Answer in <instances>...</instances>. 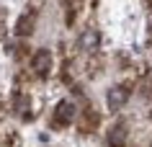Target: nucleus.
I'll return each mask as SVG.
<instances>
[{"label":"nucleus","instance_id":"39448f33","mask_svg":"<svg viewBox=\"0 0 152 147\" xmlns=\"http://www.w3.org/2000/svg\"><path fill=\"white\" fill-rule=\"evenodd\" d=\"M34 23H36V16H34V13H23V16L16 21V29H13V31H16L18 36H28V34H34Z\"/></svg>","mask_w":152,"mask_h":147},{"label":"nucleus","instance_id":"0eeeda50","mask_svg":"<svg viewBox=\"0 0 152 147\" xmlns=\"http://www.w3.org/2000/svg\"><path fill=\"white\" fill-rule=\"evenodd\" d=\"M150 119H152V114H150Z\"/></svg>","mask_w":152,"mask_h":147},{"label":"nucleus","instance_id":"7ed1b4c3","mask_svg":"<svg viewBox=\"0 0 152 147\" xmlns=\"http://www.w3.org/2000/svg\"><path fill=\"white\" fill-rule=\"evenodd\" d=\"M31 67H34L36 75L44 78V75L49 72V67H52V52H49V49H39V52L31 57Z\"/></svg>","mask_w":152,"mask_h":147},{"label":"nucleus","instance_id":"6e6552de","mask_svg":"<svg viewBox=\"0 0 152 147\" xmlns=\"http://www.w3.org/2000/svg\"><path fill=\"white\" fill-rule=\"evenodd\" d=\"M150 147H152V145H150Z\"/></svg>","mask_w":152,"mask_h":147},{"label":"nucleus","instance_id":"f03ea898","mask_svg":"<svg viewBox=\"0 0 152 147\" xmlns=\"http://www.w3.org/2000/svg\"><path fill=\"white\" fill-rule=\"evenodd\" d=\"M129 101V88L126 85H113L111 90H108V96H106V103H108V108H121L124 103Z\"/></svg>","mask_w":152,"mask_h":147},{"label":"nucleus","instance_id":"f257e3e1","mask_svg":"<svg viewBox=\"0 0 152 147\" xmlns=\"http://www.w3.org/2000/svg\"><path fill=\"white\" fill-rule=\"evenodd\" d=\"M75 114H77L75 103H70V101H59L57 108H54V124H57V127H70V124L75 121Z\"/></svg>","mask_w":152,"mask_h":147},{"label":"nucleus","instance_id":"20e7f679","mask_svg":"<svg viewBox=\"0 0 152 147\" xmlns=\"http://www.w3.org/2000/svg\"><path fill=\"white\" fill-rule=\"evenodd\" d=\"M124 142H126V124L116 121L111 129H108V145L111 147H124Z\"/></svg>","mask_w":152,"mask_h":147},{"label":"nucleus","instance_id":"423d86ee","mask_svg":"<svg viewBox=\"0 0 152 147\" xmlns=\"http://www.w3.org/2000/svg\"><path fill=\"white\" fill-rule=\"evenodd\" d=\"M98 41H101V34H98L96 29H85V31L80 34V47L85 49V52L96 49V47H98Z\"/></svg>","mask_w":152,"mask_h":147}]
</instances>
